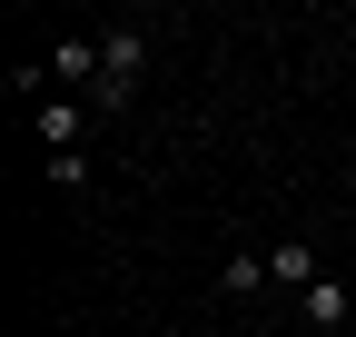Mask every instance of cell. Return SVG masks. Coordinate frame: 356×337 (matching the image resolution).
<instances>
[{"mask_svg": "<svg viewBox=\"0 0 356 337\" xmlns=\"http://www.w3.org/2000/svg\"><path fill=\"white\" fill-rule=\"evenodd\" d=\"M139 70H149V30H99V90H89V119L129 109V90H139Z\"/></svg>", "mask_w": 356, "mask_h": 337, "instance_id": "cell-1", "label": "cell"}, {"mask_svg": "<svg viewBox=\"0 0 356 337\" xmlns=\"http://www.w3.org/2000/svg\"><path fill=\"white\" fill-rule=\"evenodd\" d=\"M218 288H228V298H257V288H267V258H228V268H218Z\"/></svg>", "mask_w": 356, "mask_h": 337, "instance_id": "cell-6", "label": "cell"}, {"mask_svg": "<svg viewBox=\"0 0 356 337\" xmlns=\"http://www.w3.org/2000/svg\"><path fill=\"white\" fill-rule=\"evenodd\" d=\"M50 79H99V40H60V50H50Z\"/></svg>", "mask_w": 356, "mask_h": 337, "instance_id": "cell-5", "label": "cell"}, {"mask_svg": "<svg viewBox=\"0 0 356 337\" xmlns=\"http://www.w3.org/2000/svg\"><path fill=\"white\" fill-rule=\"evenodd\" d=\"M297 308H307V327H346V318H356V298H346V278H317V288H307Z\"/></svg>", "mask_w": 356, "mask_h": 337, "instance_id": "cell-3", "label": "cell"}, {"mask_svg": "<svg viewBox=\"0 0 356 337\" xmlns=\"http://www.w3.org/2000/svg\"><path fill=\"white\" fill-rule=\"evenodd\" d=\"M79 119H89V100H50V109H40V139H50V149H79Z\"/></svg>", "mask_w": 356, "mask_h": 337, "instance_id": "cell-4", "label": "cell"}, {"mask_svg": "<svg viewBox=\"0 0 356 337\" xmlns=\"http://www.w3.org/2000/svg\"><path fill=\"white\" fill-rule=\"evenodd\" d=\"M50 189H89V159L79 149H50Z\"/></svg>", "mask_w": 356, "mask_h": 337, "instance_id": "cell-7", "label": "cell"}, {"mask_svg": "<svg viewBox=\"0 0 356 337\" xmlns=\"http://www.w3.org/2000/svg\"><path fill=\"white\" fill-rule=\"evenodd\" d=\"M267 278H277V288H297V298H307V288H317L327 268H317V248H307V238H277V248H267Z\"/></svg>", "mask_w": 356, "mask_h": 337, "instance_id": "cell-2", "label": "cell"}]
</instances>
